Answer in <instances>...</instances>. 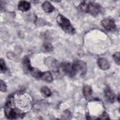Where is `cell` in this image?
<instances>
[{
    "instance_id": "3957f363",
    "label": "cell",
    "mask_w": 120,
    "mask_h": 120,
    "mask_svg": "<svg viewBox=\"0 0 120 120\" xmlns=\"http://www.w3.org/2000/svg\"><path fill=\"white\" fill-rule=\"evenodd\" d=\"M60 70L68 75L73 77L76 74L73 63L65 62L60 64Z\"/></svg>"
},
{
    "instance_id": "7c38bea8",
    "label": "cell",
    "mask_w": 120,
    "mask_h": 120,
    "mask_svg": "<svg viewBox=\"0 0 120 120\" xmlns=\"http://www.w3.org/2000/svg\"><path fill=\"white\" fill-rule=\"evenodd\" d=\"M42 8L43 10L47 13H50L52 12L54 10L53 6L49 2L45 1L42 5Z\"/></svg>"
},
{
    "instance_id": "ac0fdd59",
    "label": "cell",
    "mask_w": 120,
    "mask_h": 120,
    "mask_svg": "<svg viewBox=\"0 0 120 120\" xmlns=\"http://www.w3.org/2000/svg\"><path fill=\"white\" fill-rule=\"evenodd\" d=\"M0 91L2 92H5L7 90V85L2 80H1L0 81Z\"/></svg>"
},
{
    "instance_id": "5bb4252c",
    "label": "cell",
    "mask_w": 120,
    "mask_h": 120,
    "mask_svg": "<svg viewBox=\"0 0 120 120\" xmlns=\"http://www.w3.org/2000/svg\"><path fill=\"white\" fill-rule=\"evenodd\" d=\"M41 92L42 94V95L46 98H48L50 96H51L52 93L51 90H50V89L46 87V86H44L41 89Z\"/></svg>"
},
{
    "instance_id": "9a60e30c",
    "label": "cell",
    "mask_w": 120,
    "mask_h": 120,
    "mask_svg": "<svg viewBox=\"0 0 120 120\" xmlns=\"http://www.w3.org/2000/svg\"><path fill=\"white\" fill-rule=\"evenodd\" d=\"M43 48L45 51L47 52H51L53 49V47L51 44L48 42H45L43 44Z\"/></svg>"
},
{
    "instance_id": "277c9868",
    "label": "cell",
    "mask_w": 120,
    "mask_h": 120,
    "mask_svg": "<svg viewBox=\"0 0 120 120\" xmlns=\"http://www.w3.org/2000/svg\"><path fill=\"white\" fill-rule=\"evenodd\" d=\"M76 74L79 73L82 75H84L87 72V66L86 63L81 60H77L73 63Z\"/></svg>"
},
{
    "instance_id": "8992f818",
    "label": "cell",
    "mask_w": 120,
    "mask_h": 120,
    "mask_svg": "<svg viewBox=\"0 0 120 120\" xmlns=\"http://www.w3.org/2000/svg\"><path fill=\"white\" fill-rule=\"evenodd\" d=\"M105 96L107 100L110 103H113L115 100V95L109 88L107 87L105 90Z\"/></svg>"
},
{
    "instance_id": "ba28073f",
    "label": "cell",
    "mask_w": 120,
    "mask_h": 120,
    "mask_svg": "<svg viewBox=\"0 0 120 120\" xmlns=\"http://www.w3.org/2000/svg\"><path fill=\"white\" fill-rule=\"evenodd\" d=\"M83 93L85 98L87 100H90L92 98V90L90 86L88 85H85L83 86Z\"/></svg>"
},
{
    "instance_id": "52a82bcc",
    "label": "cell",
    "mask_w": 120,
    "mask_h": 120,
    "mask_svg": "<svg viewBox=\"0 0 120 120\" xmlns=\"http://www.w3.org/2000/svg\"><path fill=\"white\" fill-rule=\"evenodd\" d=\"M98 65L99 68L104 70H107L110 68V64L107 60L105 58H100L97 61Z\"/></svg>"
},
{
    "instance_id": "2e32d148",
    "label": "cell",
    "mask_w": 120,
    "mask_h": 120,
    "mask_svg": "<svg viewBox=\"0 0 120 120\" xmlns=\"http://www.w3.org/2000/svg\"><path fill=\"white\" fill-rule=\"evenodd\" d=\"M113 60H114L115 63L117 64L118 65H120V53L119 52H115L113 55H112Z\"/></svg>"
},
{
    "instance_id": "8fae6325",
    "label": "cell",
    "mask_w": 120,
    "mask_h": 120,
    "mask_svg": "<svg viewBox=\"0 0 120 120\" xmlns=\"http://www.w3.org/2000/svg\"><path fill=\"white\" fill-rule=\"evenodd\" d=\"M40 78L44 81L48 82H52L53 80L52 74L49 71H46L42 73Z\"/></svg>"
},
{
    "instance_id": "30bf717a",
    "label": "cell",
    "mask_w": 120,
    "mask_h": 120,
    "mask_svg": "<svg viewBox=\"0 0 120 120\" xmlns=\"http://www.w3.org/2000/svg\"><path fill=\"white\" fill-rule=\"evenodd\" d=\"M18 8L22 11L26 12L28 11L30 8V3L26 1L22 0L19 2L18 4Z\"/></svg>"
},
{
    "instance_id": "e0dca14e",
    "label": "cell",
    "mask_w": 120,
    "mask_h": 120,
    "mask_svg": "<svg viewBox=\"0 0 120 120\" xmlns=\"http://www.w3.org/2000/svg\"><path fill=\"white\" fill-rule=\"evenodd\" d=\"M0 71L1 73L5 72L7 70V67L6 66L5 61L2 59H0Z\"/></svg>"
},
{
    "instance_id": "4fadbf2b",
    "label": "cell",
    "mask_w": 120,
    "mask_h": 120,
    "mask_svg": "<svg viewBox=\"0 0 120 120\" xmlns=\"http://www.w3.org/2000/svg\"><path fill=\"white\" fill-rule=\"evenodd\" d=\"M30 72L31 75L35 78H38L41 77L42 72L38 68L32 67L30 71Z\"/></svg>"
},
{
    "instance_id": "9c48e42d",
    "label": "cell",
    "mask_w": 120,
    "mask_h": 120,
    "mask_svg": "<svg viewBox=\"0 0 120 120\" xmlns=\"http://www.w3.org/2000/svg\"><path fill=\"white\" fill-rule=\"evenodd\" d=\"M22 64L23 66V68L24 71L27 72L28 71H30L32 68V67L30 65V62L29 58L27 56H25L22 60Z\"/></svg>"
},
{
    "instance_id": "7a4b0ae2",
    "label": "cell",
    "mask_w": 120,
    "mask_h": 120,
    "mask_svg": "<svg viewBox=\"0 0 120 120\" xmlns=\"http://www.w3.org/2000/svg\"><path fill=\"white\" fill-rule=\"evenodd\" d=\"M57 22L59 25L66 32L73 34L75 32V30L71 24L70 21L61 15H59L57 17Z\"/></svg>"
},
{
    "instance_id": "d6986e66",
    "label": "cell",
    "mask_w": 120,
    "mask_h": 120,
    "mask_svg": "<svg viewBox=\"0 0 120 120\" xmlns=\"http://www.w3.org/2000/svg\"><path fill=\"white\" fill-rule=\"evenodd\" d=\"M98 119L102 120H108L109 119V118L108 114L105 112H103L102 115L100 116V118Z\"/></svg>"
},
{
    "instance_id": "ffe728a7",
    "label": "cell",
    "mask_w": 120,
    "mask_h": 120,
    "mask_svg": "<svg viewBox=\"0 0 120 120\" xmlns=\"http://www.w3.org/2000/svg\"><path fill=\"white\" fill-rule=\"evenodd\" d=\"M118 101L119 102V95H118Z\"/></svg>"
},
{
    "instance_id": "6da1fadb",
    "label": "cell",
    "mask_w": 120,
    "mask_h": 120,
    "mask_svg": "<svg viewBox=\"0 0 120 120\" xmlns=\"http://www.w3.org/2000/svg\"><path fill=\"white\" fill-rule=\"evenodd\" d=\"M79 7L82 11L93 15H97L101 10V7L98 3L92 1H83Z\"/></svg>"
},
{
    "instance_id": "5b68a950",
    "label": "cell",
    "mask_w": 120,
    "mask_h": 120,
    "mask_svg": "<svg viewBox=\"0 0 120 120\" xmlns=\"http://www.w3.org/2000/svg\"><path fill=\"white\" fill-rule=\"evenodd\" d=\"M101 24L105 29L109 31H112L116 28L115 23L112 19H105L102 21Z\"/></svg>"
}]
</instances>
